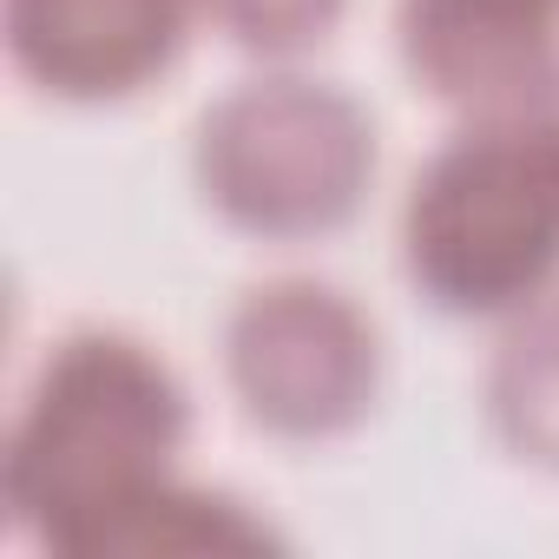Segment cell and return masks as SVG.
I'll return each mask as SVG.
<instances>
[{
	"instance_id": "obj_3",
	"label": "cell",
	"mask_w": 559,
	"mask_h": 559,
	"mask_svg": "<svg viewBox=\"0 0 559 559\" xmlns=\"http://www.w3.org/2000/svg\"><path fill=\"white\" fill-rule=\"evenodd\" d=\"M376 178L369 112L304 73H263L198 119L204 204L270 243L343 230Z\"/></svg>"
},
{
	"instance_id": "obj_8",
	"label": "cell",
	"mask_w": 559,
	"mask_h": 559,
	"mask_svg": "<svg viewBox=\"0 0 559 559\" xmlns=\"http://www.w3.org/2000/svg\"><path fill=\"white\" fill-rule=\"evenodd\" d=\"M343 8L349 0H204L217 34L243 53H263V60H290V53L330 40Z\"/></svg>"
},
{
	"instance_id": "obj_6",
	"label": "cell",
	"mask_w": 559,
	"mask_h": 559,
	"mask_svg": "<svg viewBox=\"0 0 559 559\" xmlns=\"http://www.w3.org/2000/svg\"><path fill=\"white\" fill-rule=\"evenodd\" d=\"M415 86L461 112L533 106L559 80V0H402Z\"/></svg>"
},
{
	"instance_id": "obj_7",
	"label": "cell",
	"mask_w": 559,
	"mask_h": 559,
	"mask_svg": "<svg viewBox=\"0 0 559 559\" xmlns=\"http://www.w3.org/2000/svg\"><path fill=\"white\" fill-rule=\"evenodd\" d=\"M487 415L500 441L559 474V304H533L487 369Z\"/></svg>"
},
{
	"instance_id": "obj_5",
	"label": "cell",
	"mask_w": 559,
	"mask_h": 559,
	"mask_svg": "<svg viewBox=\"0 0 559 559\" xmlns=\"http://www.w3.org/2000/svg\"><path fill=\"white\" fill-rule=\"evenodd\" d=\"M204 0H8L14 67L53 99H126L152 86Z\"/></svg>"
},
{
	"instance_id": "obj_4",
	"label": "cell",
	"mask_w": 559,
	"mask_h": 559,
	"mask_svg": "<svg viewBox=\"0 0 559 559\" xmlns=\"http://www.w3.org/2000/svg\"><path fill=\"white\" fill-rule=\"evenodd\" d=\"M224 376L243 415L284 441L349 435L382 382L376 323L317 276H276L224 323Z\"/></svg>"
},
{
	"instance_id": "obj_9",
	"label": "cell",
	"mask_w": 559,
	"mask_h": 559,
	"mask_svg": "<svg viewBox=\"0 0 559 559\" xmlns=\"http://www.w3.org/2000/svg\"><path fill=\"white\" fill-rule=\"evenodd\" d=\"M533 112H546V126H552V132H559V80H552V86H546V93H539V99H533Z\"/></svg>"
},
{
	"instance_id": "obj_1",
	"label": "cell",
	"mask_w": 559,
	"mask_h": 559,
	"mask_svg": "<svg viewBox=\"0 0 559 559\" xmlns=\"http://www.w3.org/2000/svg\"><path fill=\"white\" fill-rule=\"evenodd\" d=\"M191 435L178 376L119 330H73L47 349L0 467V500L47 552L106 559L126 520L178 480L171 461Z\"/></svg>"
},
{
	"instance_id": "obj_2",
	"label": "cell",
	"mask_w": 559,
	"mask_h": 559,
	"mask_svg": "<svg viewBox=\"0 0 559 559\" xmlns=\"http://www.w3.org/2000/svg\"><path fill=\"white\" fill-rule=\"evenodd\" d=\"M408 284L448 317L533 310L559 276V132L546 112H467L402 204Z\"/></svg>"
}]
</instances>
